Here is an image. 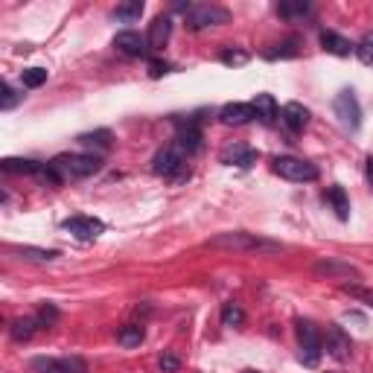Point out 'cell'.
Listing matches in <instances>:
<instances>
[{"label": "cell", "instance_id": "cell-1", "mask_svg": "<svg viewBox=\"0 0 373 373\" xmlns=\"http://www.w3.org/2000/svg\"><path fill=\"white\" fill-rule=\"evenodd\" d=\"M213 248H224V251H248V254H277L283 251L280 242H271L266 236L257 234H245V231H228L210 239Z\"/></svg>", "mask_w": 373, "mask_h": 373}, {"label": "cell", "instance_id": "cell-2", "mask_svg": "<svg viewBox=\"0 0 373 373\" xmlns=\"http://www.w3.org/2000/svg\"><path fill=\"white\" fill-rule=\"evenodd\" d=\"M50 167L56 169V175L64 181H79V178H88V175H96L102 169V160L100 155L93 152H76V155H59L50 160Z\"/></svg>", "mask_w": 373, "mask_h": 373}, {"label": "cell", "instance_id": "cell-3", "mask_svg": "<svg viewBox=\"0 0 373 373\" xmlns=\"http://www.w3.org/2000/svg\"><path fill=\"white\" fill-rule=\"evenodd\" d=\"M152 172L160 175V178H169V181H184V178H190V169H187V155L184 149L178 146L175 140L167 143L164 149H160L152 160Z\"/></svg>", "mask_w": 373, "mask_h": 373}, {"label": "cell", "instance_id": "cell-4", "mask_svg": "<svg viewBox=\"0 0 373 373\" xmlns=\"http://www.w3.org/2000/svg\"><path fill=\"white\" fill-rule=\"evenodd\" d=\"M184 21L190 29H207V26H222L231 21V12L216 3H196L184 12Z\"/></svg>", "mask_w": 373, "mask_h": 373}, {"label": "cell", "instance_id": "cell-5", "mask_svg": "<svg viewBox=\"0 0 373 373\" xmlns=\"http://www.w3.org/2000/svg\"><path fill=\"white\" fill-rule=\"evenodd\" d=\"M298 342H300V362L306 367H315L323 353V338L312 321H298Z\"/></svg>", "mask_w": 373, "mask_h": 373}, {"label": "cell", "instance_id": "cell-6", "mask_svg": "<svg viewBox=\"0 0 373 373\" xmlns=\"http://www.w3.org/2000/svg\"><path fill=\"white\" fill-rule=\"evenodd\" d=\"M274 172L286 181H298V184H306V181H315L318 178V167L310 164L303 158H291V155H283V158H274Z\"/></svg>", "mask_w": 373, "mask_h": 373}, {"label": "cell", "instance_id": "cell-7", "mask_svg": "<svg viewBox=\"0 0 373 373\" xmlns=\"http://www.w3.org/2000/svg\"><path fill=\"white\" fill-rule=\"evenodd\" d=\"M333 111H335V117L342 120V125L350 128V132H356V128L362 125V108H359V100H356L353 91H338L335 100H333Z\"/></svg>", "mask_w": 373, "mask_h": 373}, {"label": "cell", "instance_id": "cell-8", "mask_svg": "<svg viewBox=\"0 0 373 373\" xmlns=\"http://www.w3.org/2000/svg\"><path fill=\"white\" fill-rule=\"evenodd\" d=\"M61 228L68 231L73 239H79V242H93L96 236L105 231V222L93 219V216H70L68 222L61 224Z\"/></svg>", "mask_w": 373, "mask_h": 373}, {"label": "cell", "instance_id": "cell-9", "mask_svg": "<svg viewBox=\"0 0 373 373\" xmlns=\"http://www.w3.org/2000/svg\"><path fill=\"white\" fill-rule=\"evenodd\" d=\"M323 350H327L333 359H338V362H347L350 353H353V342H350V335L338 327V323H330L327 338H323Z\"/></svg>", "mask_w": 373, "mask_h": 373}, {"label": "cell", "instance_id": "cell-10", "mask_svg": "<svg viewBox=\"0 0 373 373\" xmlns=\"http://www.w3.org/2000/svg\"><path fill=\"white\" fill-rule=\"evenodd\" d=\"M254 117H257V111H254L251 102H228V105L219 111V120H222L224 125H245V123H251Z\"/></svg>", "mask_w": 373, "mask_h": 373}, {"label": "cell", "instance_id": "cell-11", "mask_svg": "<svg viewBox=\"0 0 373 373\" xmlns=\"http://www.w3.org/2000/svg\"><path fill=\"white\" fill-rule=\"evenodd\" d=\"M114 47L123 53V56H143L146 50H149V41H146L140 32H132V29H125V32H117V38H114Z\"/></svg>", "mask_w": 373, "mask_h": 373}, {"label": "cell", "instance_id": "cell-12", "mask_svg": "<svg viewBox=\"0 0 373 373\" xmlns=\"http://www.w3.org/2000/svg\"><path fill=\"white\" fill-rule=\"evenodd\" d=\"M175 143L184 149V155L190 158V155H196L199 149H201V128L192 123V120H187V123H181L178 125V135H175Z\"/></svg>", "mask_w": 373, "mask_h": 373}, {"label": "cell", "instance_id": "cell-13", "mask_svg": "<svg viewBox=\"0 0 373 373\" xmlns=\"http://www.w3.org/2000/svg\"><path fill=\"white\" fill-rule=\"evenodd\" d=\"M280 123L289 128L291 135H298V132H303V128H306V123H310V111H306L300 102H289L280 111Z\"/></svg>", "mask_w": 373, "mask_h": 373}, {"label": "cell", "instance_id": "cell-14", "mask_svg": "<svg viewBox=\"0 0 373 373\" xmlns=\"http://www.w3.org/2000/svg\"><path fill=\"white\" fill-rule=\"evenodd\" d=\"M169 36H172L169 15H158V18L149 24V36H146V41H149V50H160V47H167Z\"/></svg>", "mask_w": 373, "mask_h": 373}, {"label": "cell", "instance_id": "cell-15", "mask_svg": "<svg viewBox=\"0 0 373 373\" xmlns=\"http://www.w3.org/2000/svg\"><path fill=\"white\" fill-rule=\"evenodd\" d=\"M259 160V152L254 149H245V146H228V149L222 152V164H231V167H239V169H248Z\"/></svg>", "mask_w": 373, "mask_h": 373}, {"label": "cell", "instance_id": "cell-16", "mask_svg": "<svg viewBox=\"0 0 373 373\" xmlns=\"http://www.w3.org/2000/svg\"><path fill=\"white\" fill-rule=\"evenodd\" d=\"M321 47H323L327 53H333V56H350V53H356V47H353L344 36L333 32V29H323V32H321Z\"/></svg>", "mask_w": 373, "mask_h": 373}, {"label": "cell", "instance_id": "cell-17", "mask_svg": "<svg viewBox=\"0 0 373 373\" xmlns=\"http://www.w3.org/2000/svg\"><path fill=\"white\" fill-rule=\"evenodd\" d=\"M318 277H359V271L347 263H335V259H323V263H315L312 268Z\"/></svg>", "mask_w": 373, "mask_h": 373}, {"label": "cell", "instance_id": "cell-18", "mask_svg": "<svg viewBox=\"0 0 373 373\" xmlns=\"http://www.w3.org/2000/svg\"><path fill=\"white\" fill-rule=\"evenodd\" d=\"M323 199H327V204H333V210H335V216L338 219H350V199H347V192L338 187V184H333L327 192H323Z\"/></svg>", "mask_w": 373, "mask_h": 373}, {"label": "cell", "instance_id": "cell-19", "mask_svg": "<svg viewBox=\"0 0 373 373\" xmlns=\"http://www.w3.org/2000/svg\"><path fill=\"white\" fill-rule=\"evenodd\" d=\"M38 330H44L41 327V321L38 318H18V321H12V327H9V333H12V338L15 342H29L32 335H36Z\"/></svg>", "mask_w": 373, "mask_h": 373}, {"label": "cell", "instance_id": "cell-20", "mask_svg": "<svg viewBox=\"0 0 373 373\" xmlns=\"http://www.w3.org/2000/svg\"><path fill=\"white\" fill-rule=\"evenodd\" d=\"M251 105H254V111H257V117L263 120L266 125L274 123V117H277V102H274L271 93H257Z\"/></svg>", "mask_w": 373, "mask_h": 373}, {"label": "cell", "instance_id": "cell-21", "mask_svg": "<svg viewBox=\"0 0 373 373\" xmlns=\"http://www.w3.org/2000/svg\"><path fill=\"white\" fill-rule=\"evenodd\" d=\"M0 167L9 175H38L44 164H36V160H26V158H6Z\"/></svg>", "mask_w": 373, "mask_h": 373}, {"label": "cell", "instance_id": "cell-22", "mask_svg": "<svg viewBox=\"0 0 373 373\" xmlns=\"http://www.w3.org/2000/svg\"><path fill=\"white\" fill-rule=\"evenodd\" d=\"M143 338H146V330L140 327V323H125V327H120V333H117V342L123 347H140Z\"/></svg>", "mask_w": 373, "mask_h": 373}, {"label": "cell", "instance_id": "cell-23", "mask_svg": "<svg viewBox=\"0 0 373 373\" xmlns=\"http://www.w3.org/2000/svg\"><path fill=\"white\" fill-rule=\"evenodd\" d=\"M277 12H280V18H286V21H298V18L312 15V3H303V0H295V3H280Z\"/></svg>", "mask_w": 373, "mask_h": 373}, {"label": "cell", "instance_id": "cell-24", "mask_svg": "<svg viewBox=\"0 0 373 373\" xmlns=\"http://www.w3.org/2000/svg\"><path fill=\"white\" fill-rule=\"evenodd\" d=\"M222 323L224 327H231V330L242 327V323H245V312H242V306L239 303H224L222 306Z\"/></svg>", "mask_w": 373, "mask_h": 373}, {"label": "cell", "instance_id": "cell-25", "mask_svg": "<svg viewBox=\"0 0 373 373\" xmlns=\"http://www.w3.org/2000/svg\"><path fill=\"white\" fill-rule=\"evenodd\" d=\"M143 3H140V0H132V3H120L117 9H114V18L117 21H137L140 18V15H143Z\"/></svg>", "mask_w": 373, "mask_h": 373}, {"label": "cell", "instance_id": "cell-26", "mask_svg": "<svg viewBox=\"0 0 373 373\" xmlns=\"http://www.w3.org/2000/svg\"><path fill=\"white\" fill-rule=\"evenodd\" d=\"M29 367L36 373H64L61 359H50V356H38V359H32Z\"/></svg>", "mask_w": 373, "mask_h": 373}, {"label": "cell", "instance_id": "cell-27", "mask_svg": "<svg viewBox=\"0 0 373 373\" xmlns=\"http://www.w3.org/2000/svg\"><path fill=\"white\" fill-rule=\"evenodd\" d=\"M82 146H96V149H108L111 146V132L108 128H100V132H91V135H82L79 137Z\"/></svg>", "mask_w": 373, "mask_h": 373}, {"label": "cell", "instance_id": "cell-28", "mask_svg": "<svg viewBox=\"0 0 373 373\" xmlns=\"http://www.w3.org/2000/svg\"><path fill=\"white\" fill-rule=\"evenodd\" d=\"M298 47H300L298 38H289V41L277 44V50H268L266 59H291V56H298Z\"/></svg>", "mask_w": 373, "mask_h": 373}, {"label": "cell", "instance_id": "cell-29", "mask_svg": "<svg viewBox=\"0 0 373 373\" xmlns=\"http://www.w3.org/2000/svg\"><path fill=\"white\" fill-rule=\"evenodd\" d=\"M21 82H24V88H41L47 82V70L44 68H26L21 73Z\"/></svg>", "mask_w": 373, "mask_h": 373}, {"label": "cell", "instance_id": "cell-30", "mask_svg": "<svg viewBox=\"0 0 373 373\" xmlns=\"http://www.w3.org/2000/svg\"><path fill=\"white\" fill-rule=\"evenodd\" d=\"M18 100H21V93H15V88H12L9 82H3V85H0V108H3V111H9V108H15V105H18Z\"/></svg>", "mask_w": 373, "mask_h": 373}, {"label": "cell", "instance_id": "cell-31", "mask_svg": "<svg viewBox=\"0 0 373 373\" xmlns=\"http://www.w3.org/2000/svg\"><path fill=\"white\" fill-rule=\"evenodd\" d=\"M356 56L362 59V64H373V32H367V36L359 41V47H356Z\"/></svg>", "mask_w": 373, "mask_h": 373}, {"label": "cell", "instance_id": "cell-32", "mask_svg": "<svg viewBox=\"0 0 373 373\" xmlns=\"http://www.w3.org/2000/svg\"><path fill=\"white\" fill-rule=\"evenodd\" d=\"M18 254L21 257H29V259H41V263H44V259H56L59 257V251H44V248H29V245H24V248H18Z\"/></svg>", "mask_w": 373, "mask_h": 373}, {"label": "cell", "instance_id": "cell-33", "mask_svg": "<svg viewBox=\"0 0 373 373\" xmlns=\"http://www.w3.org/2000/svg\"><path fill=\"white\" fill-rule=\"evenodd\" d=\"M61 367H64V373H88V365L79 359V356H64Z\"/></svg>", "mask_w": 373, "mask_h": 373}, {"label": "cell", "instance_id": "cell-34", "mask_svg": "<svg viewBox=\"0 0 373 373\" xmlns=\"http://www.w3.org/2000/svg\"><path fill=\"white\" fill-rule=\"evenodd\" d=\"M56 318H59V310H56V306H53V303H44V306H41V312H38L41 327H53Z\"/></svg>", "mask_w": 373, "mask_h": 373}, {"label": "cell", "instance_id": "cell-35", "mask_svg": "<svg viewBox=\"0 0 373 373\" xmlns=\"http://www.w3.org/2000/svg\"><path fill=\"white\" fill-rule=\"evenodd\" d=\"M222 61L228 64V68H239V64L248 61V53H242V50H224L222 53Z\"/></svg>", "mask_w": 373, "mask_h": 373}, {"label": "cell", "instance_id": "cell-36", "mask_svg": "<svg viewBox=\"0 0 373 373\" xmlns=\"http://www.w3.org/2000/svg\"><path fill=\"white\" fill-rule=\"evenodd\" d=\"M178 367H181V362H178L175 353H164V356H160V370H164V373H175Z\"/></svg>", "mask_w": 373, "mask_h": 373}, {"label": "cell", "instance_id": "cell-37", "mask_svg": "<svg viewBox=\"0 0 373 373\" xmlns=\"http://www.w3.org/2000/svg\"><path fill=\"white\" fill-rule=\"evenodd\" d=\"M344 291H350V295H356L359 300H365L367 306H373V291H370V289H359V286H344Z\"/></svg>", "mask_w": 373, "mask_h": 373}, {"label": "cell", "instance_id": "cell-38", "mask_svg": "<svg viewBox=\"0 0 373 373\" xmlns=\"http://www.w3.org/2000/svg\"><path fill=\"white\" fill-rule=\"evenodd\" d=\"M167 70H169V64H167V61H158V59H155V61H149V76H152V79L164 76Z\"/></svg>", "mask_w": 373, "mask_h": 373}, {"label": "cell", "instance_id": "cell-39", "mask_svg": "<svg viewBox=\"0 0 373 373\" xmlns=\"http://www.w3.org/2000/svg\"><path fill=\"white\" fill-rule=\"evenodd\" d=\"M365 172H367V184H370V190H373V158L365 160Z\"/></svg>", "mask_w": 373, "mask_h": 373}, {"label": "cell", "instance_id": "cell-40", "mask_svg": "<svg viewBox=\"0 0 373 373\" xmlns=\"http://www.w3.org/2000/svg\"><path fill=\"white\" fill-rule=\"evenodd\" d=\"M242 373H257V370H242Z\"/></svg>", "mask_w": 373, "mask_h": 373}]
</instances>
